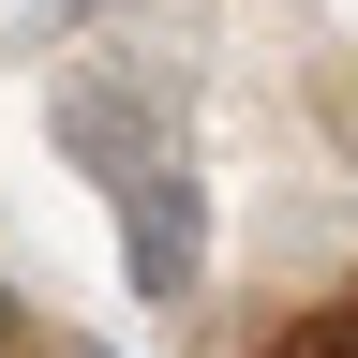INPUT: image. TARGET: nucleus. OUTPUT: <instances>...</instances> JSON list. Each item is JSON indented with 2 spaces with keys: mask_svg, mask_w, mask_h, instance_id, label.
Instances as JSON below:
<instances>
[{
  "mask_svg": "<svg viewBox=\"0 0 358 358\" xmlns=\"http://www.w3.org/2000/svg\"><path fill=\"white\" fill-rule=\"evenodd\" d=\"M60 134L105 164V194H120V268H134V299H179V284H194V179H179L150 134H134L120 90H75Z\"/></svg>",
  "mask_w": 358,
  "mask_h": 358,
  "instance_id": "f257e3e1",
  "label": "nucleus"
},
{
  "mask_svg": "<svg viewBox=\"0 0 358 358\" xmlns=\"http://www.w3.org/2000/svg\"><path fill=\"white\" fill-rule=\"evenodd\" d=\"M0 358H15V299H0Z\"/></svg>",
  "mask_w": 358,
  "mask_h": 358,
  "instance_id": "f03ea898",
  "label": "nucleus"
}]
</instances>
